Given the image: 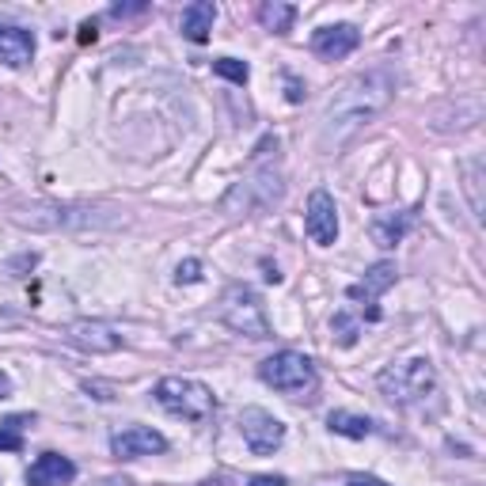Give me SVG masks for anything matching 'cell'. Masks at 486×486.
<instances>
[{
    "instance_id": "cell-1",
    "label": "cell",
    "mask_w": 486,
    "mask_h": 486,
    "mask_svg": "<svg viewBox=\"0 0 486 486\" xmlns=\"http://www.w3.org/2000/svg\"><path fill=\"white\" fill-rule=\"evenodd\" d=\"M395 88H399V76L392 65H376V69L350 76L323 111V125H320L323 149H342V144L362 134L372 118L384 114L395 99Z\"/></svg>"
},
{
    "instance_id": "cell-2",
    "label": "cell",
    "mask_w": 486,
    "mask_h": 486,
    "mask_svg": "<svg viewBox=\"0 0 486 486\" xmlns=\"http://www.w3.org/2000/svg\"><path fill=\"white\" fill-rule=\"evenodd\" d=\"M376 388L384 399H392V403L411 407V403H422V399L437 388V369L430 357H407V362H395L380 372Z\"/></svg>"
},
{
    "instance_id": "cell-3",
    "label": "cell",
    "mask_w": 486,
    "mask_h": 486,
    "mask_svg": "<svg viewBox=\"0 0 486 486\" xmlns=\"http://www.w3.org/2000/svg\"><path fill=\"white\" fill-rule=\"evenodd\" d=\"M156 403L186 422H205L213 414V392H209L202 380H190V376H164L156 384Z\"/></svg>"
},
{
    "instance_id": "cell-4",
    "label": "cell",
    "mask_w": 486,
    "mask_h": 486,
    "mask_svg": "<svg viewBox=\"0 0 486 486\" xmlns=\"http://www.w3.org/2000/svg\"><path fill=\"white\" fill-rule=\"evenodd\" d=\"M259 376H263V384H270L273 392H282L289 399H301V395L315 392V384H320V380H315V365L297 350H282V353L266 357V362L259 365Z\"/></svg>"
},
{
    "instance_id": "cell-5",
    "label": "cell",
    "mask_w": 486,
    "mask_h": 486,
    "mask_svg": "<svg viewBox=\"0 0 486 486\" xmlns=\"http://www.w3.org/2000/svg\"><path fill=\"white\" fill-rule=\"evenodd\" d=\"M221 320L247 338H270V320H266V308L259 301L255 289L247 285H232L221 301Z\"/></svg>"
},
{
    "instance_id": "cell-6",
    "label": "cell",
    "mask_w": 486,
    "mask_h": 486,
    "mask_svg": "<svg viewBox=\"0 0 486 486\" xmlns=\"http://www.w3.org/2000/svg\"><path fill=\"white\" fill-rule=\"evenodd\" d=\"M240 433H243L247 449L255 452V456H270V452H278V449L285 445V422L273 418V414L263 411V407L240 411Z\"/></svg>"
},
{
    "instance_id": "cell-7",
    "label": "cell",
    "mask_w": 486,
    "mask_h": 486,
    "mask_svg": "<svg viewBox=\"0 0 486 486\" xmlns=\"http://www.w3.org/2000/svg\"><path fill=\"white\" fill-rule=\"evenodd\" d=\"M304 228H308L312 243H320V247H331L338 240V209H334V198L327 190H312L308 194Z\"/></svg>"
},
{
    "instance_id": "cell-8",
    "label": "cell",
    "mask_w": 486,
    "mask_h": 486,
    "mask_svg": "<svg viewBox=\"0 0 486 486\" xmlns=\"http://www.w3.org/2000/svg\"><path fill=\"white\" fill-rule=\"evenodd\" d=\"M65 338L84 350V353H114L122 346V334L111 323H99V320H76L65 327Z\"/></svg>"
},
{
    "instance_id": "cell-9",
    "label": "cell",
    "mask_w": 486,
    "mask_h": 486,
    "mask_svg": "<svg viewBox=\"0 0 486 486\" xmlns=\"http://www.w3.org/2000/svg\"><path fill=\"white\" fill-rule=\"evenodd\" d=\"M167 449V437L153 426H125L122 433L111 437V452L118 460H137V456H153Z\"/></svg>"
},
{
    "instance_id": "cell-10",
    "label": "cell",
    "mask_w": 486,
    "mask_h": 486,
    "mask_svg": "<svg viewBox=\"0 0 486 486\" xmlns=\"http://www.w3.org/2000/svg\"><path fill=\"white\" fill-rule=\"evenodd\" d=\"M357 46H362V31L353 24H334V27H320L312 35V50L323 61H342L350 57Z\"/></svg>"
},
{
    "instance_id": "cell-11",
    "label": "cell",
    "mask_w": 486,
    "mask_h": 486,
    "mask_svg": "<svg viewBox=\"0 0 486 486\" xmlns=\"http://www.w3.org/2000/svg\"><path fill=\"white\" fill-rule=\"evenodd\" d=\"M395 263H376L369 273H365V282H357L350 285V297L353 301H365L369 304V320H380V312H376V301L384 297V293L395 285Z\"/></svg>"
},
{
    "instance_id": "cell-12",
    "label": "cell",
    "mask_w": 486,
    "mask_h": 486,
    "mask_svg": "<svg viewBox=\"0 0 486 486\" xmlns=\"http://www.w3.org/2000/svg\"><path fill=\"white\" fill-rule=\"evenodd\" d=\"M76 479V463L61 452H42L27 468V486H65Z\"/></svg>"
},
{
    "instance_id": "cell-13",
    "label": "cell",
    "mask_w": 486,
    "mask_h": 486,
    "mask_svg": "<svg viewBox=\"0 0 486 486\" xmlns=\"http://www.w3.org/2000/svg\"><path fill=\"white\" fill-rule=\"evenodd\" d=\"M35 57V35L24 27H8L0 24V65L8 69H24Z\"/></svg>"
},
{
    "instance_id": "cell-14",
    "label": "cell",
    "mask_w": 486,
    "mask_h": 486,
    "mask_svg": "<svg viewBox=\"0 0 486 486\" xmlns=\"http://www.w3.org/2000/svg\"><path fill=\"white\" fill-rule=\"evenodd\" d=\"M213 19H217V5H213V0H194V5L183 8L179 27H183V35L190 42H205L209 31H213Z\"/></svg>"
},
{
    "instance_id": "cell-15",
    "label": "cell",
    "mask_w": 486,
    "mask_h": 486,
    "mask_svg": "<svg viewBox=\"0 0 486 486\" xmlns=\"http://www.w3.org/2000/svg\"><path fill=\"white\" fill-rule=\"evenodd\" d=\"M411 221H414V213H380V217L369 224L372 243H376V247H395L399 240L407 236Z\"/></svg>"
},
{
    "instance_id": "cell-16",
    "label": "cell",
    "mask_w": 486,
    "mask_h": 486,
    "mask_svg": "<svg viewBox=\"0 0 486 486\" xmlns=\"http://www.w3.org/2000/svg\"><path fill=\"white\" fill-rule=\"evenodd\" d=\"M259 19H263V27H266V31L285 35V31H293V19H297V8L285 5V0H266V5L259 8Z\"/></svg>"
},
{
    "instance_id": "cell-17",
    "label": "cell",
    "mask_w": 486,
    "mask_h": 486,
    "mask_svg": "<svg viewBox=\"0 0 486 486\" xmlns=\"http://www.w3.org/2000/svg\"><path fill=\"white\" fill-rule=\"evenodd\" d=\"M327 430L331 433H342V437H353V441H362L372 433V422L362 418V414H346V411H331L327 414Z\"/></svg>"
},
{
    "instance_id": "cell-18",
    "label": "cell",
    "mask_w": 486,
    "mask_h": 486,
    "mask_svg": "<svg viewBox=\"0 0 486 486\" xmlns=\"http://www.w3.org/2000/svg\"><path fill=\"white\" fill-rule=\"evenodd\" d=\"M331 331H334V342H338V346H353L357 334H362V323H357L350 312H334Z\"/></svg>"
},
{
    "instance_id": "cell-19",
    "label": "cell",
    "mask_w": 486,
    "mask_h": 486,
    "mask_svg": "<svg viewBox=\"0 0 486 486\" xmlns=\"http://www.w3.org/2000/svg\"><path fill=\"white\" fill-rule=\"evenodd\" d=\"M213 73L232 80V84H247L251 80V69H247V61H236V57H217L213 61Z\"/></svg>"
},
{
    "instance_id": "cell-20",
    "label": "cell",
    "mask_w": 486,
    "mask_h": 486,
    "mask_svg": "<svg viewBox=\"0 0 486 486\" xmlns=\"http://www.w3.org/2000/svg\"><path fill=\"white\" fill-rule=\"evenodd\" d=\"M479 175H482V160H479V156L463 160V179H468V194H471V209H475V217L482 213V198H479Z\"/></svg>"
},
{
    "instance_id": "cell-21",
    "label": "cell",
    "mask_w": 486,
    "mask_h": 486,
    "mask_svg": "<svg viewBox=\"0 0 486 486\" xmlns=\"http://www.w3.org/2000/svg\"><path fill=\"white\" fill-rule=\"evenodd\" d=\"M24 449V433L12 426H0V452H19Z\"/></svg>"
},
{
    "instance_id": "cell-22",
    "label": "cell",
    "mask_w": 486,
    "mask_h": 486,
    "mask_svg": "<svg viewBox=\"0 0 486 486\" xmlns=\"http://www.w3.org/2000/svg\"><path fill=\"white\" fill-rule=\"evenodd\" d=\"M198 278H202V263H198V259L179 263V270H175V282H179V285H183V282L190 285V282H198Z\"/></svg>"
},
{
    "instance_id": "cell-23",
    "label": "cell",
    "mask_w": 486,
    "mask_h": 486,
    "mask_svg": "<svg viewBox=\"0 0 486 486\" xmlns=\"http://www.w3.org/2000/svg\"><path fill=\"white\" fill-rule=\"evenodd\" d=\"M247 486H285V479L282 475H255Z\"/></svg>"
},
{
    "instance_id": "cell-24",
    "label": "cell",
    "mask_w": 486,
    "mask_h": 486,
    "mask_svg": "<svg viewBox=\"0 0 486 486\" xmlns=\"http://www.w3.org/2000/svg\"><path fill=\"white\" fill-rule=\"evenodd\" d=\"M346 486H388V482L369 479V475H353V479H346Z\"/></svg>"
},
{
    "instance_id": "cell-25",
    "label": "cell",
    "mask_w": 486,
    "mask_h": 486,
    "mask_svg": "<svg viewBox=\"0 0 486 486\" xmlns=\"http://www.w3.org/2000/svg\"><path fill=\"white\" fill-rule=\"evenodd\" d=\"M84 392H95V399H114L107 384H84Z\"/></svg>"
},
{
    "instance_id": "cell-26",
    "label": "cell",
    "mask_w": 486,
    "mask_h": 486,
    "mask_svg": "<svg viewBox=\"0 0 486 486\" xmlns=\"http://www.w3.org/2000/svg\"><path fill=\"white\" fill-rule=\"evenodd\" d=\"M111 12L114 15H134V12H144V5H114Z\"/></svg>"
},
{
    "instance_id": "cell-27",
    "label": "cell",
    "mask_w": 486,
    "mask_h": 486,
    "mask_svg": "<svg viewBox=\"0 0 486 486\" xmlns=\"http://www.w3.org/2000/svg\"><path fill=\"white\" fill-rule=\"evenodd\" d=\"M12 395V380L5 376V372H0V399H8Z\"/></svg>"
},
{
    "instance_id": "cell-28",
    "label": "cell",
    "mask_w": 486,
    "mask_h": 486,
    "mask_svg": "<svg viewBox=\"0 0 486 486\" xmlns=\"http://www.w3.org/2000/svg\"><path fill=\"white\" fill-rule=\"evenodd\" d=\"M95 38V24H84L80 27V42H92Z\"/></svg>"
},
{
    "instance_id": "cell-29",
    "label": "cell",
    "mask_w": 486,
    "mask_h": 486,
    "mask_svg": "<svg viewBox=\"0 0 486 486\" xmlns=\"http://www.w3.org/2000/svg\"><path fill=\"white\" fill-rule=\"evenodd\" d=\"M289 99L301 103V84H297V80H289Z\"/></svg>"
}]
</instances>
